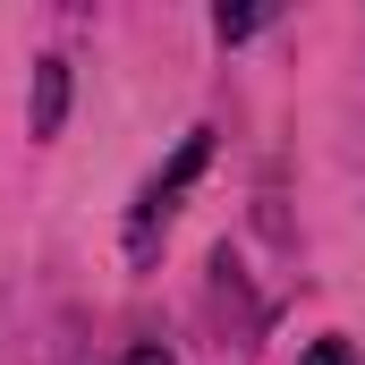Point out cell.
<instances>
[{"label": "cell", "mask_w": 365, "mask_h": 365, "mask_svg": "<svg viewBox=\"0 0 365 365\" xmlns=\"http://www.w3.org/2000/svg\"><path fill=\"white\" fill-rule=\"evenodd\" d=\"M128 365H179V357H170L162 340H145V349H128Z\"/></svg>", "instance_id": "5b68a950"}, {"label": "cell", "mask_w": 365, "mask_h": 365, "mask_svg": "<svg viewBox=\"0 0 365 365\" xmlns=\"http://www.w3.org/2000/svg\"><path fill=\"white\" fill-rule=\"evenodd\" d=\"M204 162H212V128H187V145L170 153V162H162V170H153V179H145V195H136V212H128V255H136V264L153 255L162 221L179 212V195L195 187V170H204Z\"/></svg>", "instance_id": "6da1fadb"}, {"label": "cell", "mask_w": 365, "mask_h": 365, "mask_svg": "<svg viewBox=\"0 0 365 365\" xmlns=\"http://www.w3.org/2000/svg\"><path fill=\"white\" fill-rule=\"evenodd\" d=\"M255 26H264V9H212V34H221V43H247Z\"/></svg>", "instance_id": "3957f363"}, {"label": "cell", "mask_w": 365, "mask_h": 365, "mask_svg": "<svg viewBox=\"0 0 365 365\" xmlns=\"http://www.w3.org/2000/svg\"><path fill=\"white\" fill-rule=\"evenodd\" d=\"M306 365H357V357H349V340H314V349H306Z\"/></svg>", "instance_id": "277c9868"}, {"label": "cell", "mask_w": 365, "mask_h": 365, "mask_svg": "<svg viewBox=\"0 0 365 365\" xmlns=\"http://www.w3.org/2000/svg\"><path fill=\"white\" fill-rule=\"evenodd\" d=\"M68 119V60H34V136H60Z\"/></svg>", "instance_id": "7a4b0ae2"}]
</instances>
